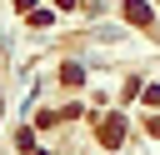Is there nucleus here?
I'll return each mask as SVG.
<instances>
[{"instance_id": "f257e3e1", "label": "nucleus", "mask_w": 160, "mask_h": 155, "mask_svg": "<svg viewBox=\"0 0 160 155\" xmlns=\"http://www.w3.org/2000/svg\"><path fill=\"white\" fill-rule=\"evenodd\" d=\"M100 140H105V145H120V140H125V120H120V115H110V120L100 125Z\"/></svg>"}, {"instance_id": "f03ea898", "label": "nucleus", "mask_w": 160, "mask_h": 155, "mask_svg": "<svg viewBox=\"0 0 160 155\" xmlns=\"http://www.w3.org/2000/svg\"><path fill=\"white\" fill-rule=\"evenodd\" d=\"M125 20L130 25H150V5L145 0H125Z\"/></svg>"}]
</instances>
